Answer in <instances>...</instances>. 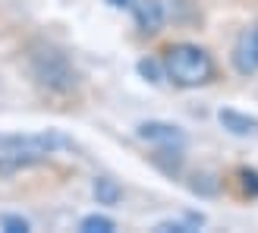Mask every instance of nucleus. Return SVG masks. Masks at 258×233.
I'll use <instances>...</instances> for the list:
<instances>
[{
  "mask_svg": "<svg viewBox=\"0 0 258 233\" xmlns=\"http://www.w3.org/2000/svg\"><path fill=\"white\" fill-rule=\"evenodd\" d=\"M164 76L179 88H199L214 79V60L199 44H170L164 50Z\"/></svg>",
  "mask_w": 258,
  "mask_h": 233,
  "instance_id": "nucleus-1",
  "label": "nucleus"
},
{
  "mask_svg": "<svg viewBox=\"0 0 258 233\" xmlns=\"http://www.w3.org/2000/svg\"><path fill=\"white\" fill-rule=\"evenodd\" d=\"M32 76L47 92H70L76 85V70L70 67L67 54L57 47H47V44L32 54Z\"/></svg>",
  "mask_w": 258,
  "mask_h": 233,
  "instance_id": "nucleus-2",
  "label": "nucleus"
},
{
  "mask_svg": "<svg viewBox=\"0 0 258 233\" xmlns=\"http://www.w3.org/2000/svg\"><path fill=\"white\" fill-rule=\"evenodd\" d=\"M60 148H76L70 136L47 129V133H16V136H0V154H32V158L47 161V154Z\"/></svg>",
  "mask_w": 258,
  "mask_h": 233,
  "instance_id": "nucleus-3",
  "label": "nucleus"
},
{
  "mask_svg": "<svg viewBox=\"0 0 258 233\" xmlns=\"http://www.w3.org/2000/svg\"><path fill=\"white\" fill-rule=\"evenodd\" d=\"M139 139L151 142L158 148H183L186 145V136L183 129L173 126V123H161V120H148V123H139Z\"/></svg>",
  "mask_w": 258,
  "mask_h": 233,
  "instance_id": "nucleus-4",
  "label": "nucleus"
},
{
  "mask_svg": "<svg viewBox=\"0 0 258 233\" xmlns=\"http://www.w3.org/2000/svg\"><path fill=\"white\" fill-rule=\"evenodd\" d=\"M233 67L242 76L258 73V22L236 38V44H233Z\"/></svg>",
  "mask_w": 258,
  "mask_h": 233,
  "instance_id": "nucleus-5",
  "label": "nucleus"
},
{
  "mask_svg": "<svg viewBox=\"0 0 258 233\" xmlns=\"http://www.w3.org/2000/svg\"><path fill=\"white\" fill-rule=\"evenodd\" d=\"M133 16H136V25L145 35H154L164 29V4L161 0H133Z\"/></svg>",
  "mask_w": 258,
  "mask_h": 233,
  "instance_id": "nucleus-6",
  "label": "nucleus"
},
{
  "mask_svg": "<svg viewBox=\"0 0 258 233\" xmlns=\"http://www.w3.org/2000/svg\"><path fill=\"white\" fill-rule=\"evenodd\" d=\"M221 123L233 136H258V120L239 113V110H221Z\"/></svg>",
  "mask_w": 258,
  "mask_h": 233,
  "instance_id": "nucleus-7",
  "label": "nucleus"
},
{
  "mask_svg": "<svg viewBox=\"0 0 258 233\" xmlns=\"http://www.w3.org/2000/svg\"><path fill=\"white\" fill-rule=\"evenodd\" d=\"M120 196H123V189L113 183L110 177H98V180H95V199H98L101 205H117Z\"/></svg>",
  "mask_w": 258,
  "mask_h": 233,
  "instance_id": "nucleus-8",
  "label": "nucleus"
},
{
  "mask_svg": "<svg viewBox=\"0 0 258 233\" xmlns=\"http://www.w3.org/2000/svg\"><path fill=\"white\" fill-rule=\"evenodd\" d=\"M113 224L110 217H104V214H88V217H82V224H79V230L82 233H113Z\"/></svg>",
  "mask_w": 258,
  "mask_h": 233,
  "instance_id": "nucleus-9",
  "label": "nucleus"
},
{
  "mask_svg": "<svg viewBox=\"0 0 258 233\" xmlns=\"http://www.w3.org/2000/svg\"><path fill=\"white\" fill-rule=\"evenodd\" d=\"M139 73L145 76L148 82H161V79H164L161 63H158V60H148V57H145V60H139Z\"/></svg>",
  "mask_w": 258,
  "mask_h": 233,
  "instance_id": "nucleus-10",
  "label": "nucleus"
},
{
  "mask_svg": "<svg viewBox=\"0 0 258 233\" xmlns=\"http://www.w3.org/2000/svg\"><path fill=\"white\" fill-rule=\"evenodd\" d=\"M0 227H4L7 233H29V221H22V217H16V214H4L0 217Z\"/></svg>",
  "mask_w": 258,
  "mask_h": 233,
  "instance_id": "nucleus-11",
  "label": "nucleus"
},
{
  "mask_svg": "<svg viewBox=\"0 0 258 233\" xmlns=\"http://www.w3.org/2000/svg\"><path fill=\"white\" fill-rule=\"evenodd\" d=\"M154 230H158V233H192V224H183V221H164V224H158V227H154Z\"/></svg>",
  "mask_w": 258,
  "mask_h": 233,
  "instance_id": "nucleus-12",
  "label": "nucleus"
},
{
  "mask_svg": "<svg viewBox=\"0 0 258 233\" xmlns=\"http://www.w3.org/2000/svg\"><path fill=\"white\" fill-rule=\"evenodd\" d=\"M239 180H242V189L258 196V173L255 170H239Z\"/></svg>",
  "mask_w": 258,
  "mask_h": 233,
  "instance_id": "nucleus-13",
  "label": "nucleus"
},
{
  "mask_svg": "<svg viewBox=\"0 0 258 233\" xmlns=\"http://www.w3.org/2000/svg\"><path fill=\"white\" fill-rule=\"evenodd\" d=\"M110 7H123V4H129V0H107Z\"/></svg>",
  "mask_w": 258,
  "mask_h": 233,
  "instance_id": "nucleus-14",
  "label": "nucleus"
}]
</instances>
